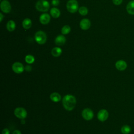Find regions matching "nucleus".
<instances>
[{
	"label": "nucleus",
	"instance_id": "obj_1",
	"mask_svg": "<svg viewBox=\"0 0 134 134\" xmlns=\"http://www.w3.org/2000/svg\"><path fill=\"white\" fill-rule=\"evenodd\" d=\"M76 98L72 95H66L64 96L62 100V104L64 108L69 111L74 109L76 105Z\"/></svg>",
	"mask_w": 134,
	"mask_h": 134
},
{
	"label": "nucleus",
	"instance_id": "obj_2",
	"mask_svg": "<svg viewBox=\"0 0 134 134\" xmlns=\"http://www.w3.org/2000/svg\"><path fill=\"white\" fill-rule=\"evenodd\" d=\"M36 8L40 12H46L50 8V4L46 0H39L36 3Z\"/></svg>",
	"mask_w": 134,
	"mask_h": 134
},
{
	"label": "nucleus",
	"instance_id": "obj_3",
	"mask_svg": "<svg viewBox=\"0 0 134 134\" xmlns=\"http://www.w3.org/2000/svg\"><path fill=\"white\" fill-rule=\"evenodd\" d=\"M35 39L38 43L40 44H44L47 41L46 34L43 31H38L35 35Z\"/></svg>",
	"mask_w": 134,
	"mask_h": 134
},
{
	"label": "nucleus",
	"instance_id": "obj_4",
	"mask_svg": "<svg viewBox=\"0 0 134 134\" xmlns=\"http://www.w3.org/2000/svg\"><path fill=\"white\" fill-rule=\"evenodd\" d=\"M66 8L71 13H74L79 10V4L76 0H69L66 3Z\"/></svg>",
	"mask_w": 134,
	"mask_h": 134
},
{
	"label": "nucleus",
	"instance_id": "obj_5",
	"mask_svg": "<svg viewBox=\"0 0 134 134\" xmlns=\"http://www.w3.org/2000/svg\"><path fill=\"white\" fill-rule=\"evenodd\" d=\"M14 114L16 117L22 119L26 117L27 113L25 108L23 107H17L14 110Z\"/></svg>",
	"mask_w": 134,
	"mask_h": 134
},
{
	"label": "nucleus",
	"instance_id": "obj_6",
	"mask_svg": "<svg viewBox=\"0 0 134 134\" xmlns=\"http://www.w3.org/2000/svg\"><path fill=\"white\" fill-rule=\"evenodd\" d=\"M83 118L86 120H91L94 116V113L90 108H85L83 110L82 113Z\"/></svg>",
	"mask_w": 134,
	"mask_h": 134
},
{
	"label": "nucleus",
	"instance_id": "obj_7",
	"mask_svg": "<svg viewBox=\"0 0 134 134\" xmlns=\"http://www.w3.org/2000/svg\"><path fill=\"white\" fill-rule=\"evenodd\" d=\"M0 7L2 11L5 13H8L11 10V5L7 0H3L1 2Z\"/></svg>",
	"mask_w": 134,
	"mask_h": 134
},
{
	"label": "nucleus",
	"instance_id": "obj_8",
	"mask_svg": "<svg viewBox=\"0 0 134 134\" xmlns=\"http://www.w3.org/2000/svg\"><path fill=\"white\" fill-rule=\"evenodd\" d=\"M12 70L16 73H21L24 70V66L22 63L17 62H15L12 65Z\"/></svg>",
	"mask_w": 134,
	"mask_h": 134
},
{
	"label": "nucleus",
	"instance_id": "obj_9",
	"mask_svg": "<svg viewBox=\"0 0 134 134\" xmlns=\"http://www.w3.org/2000/svg\"><path fill=\"white\" fill-rule=\"evenodd\" d=\"M108 117V113L106 109H101L97 114V118L99 121H104L107 119Z\"/></svg>",
	"mask_w": 134,
	"mask_h": 134
},
{
	"label": "nucleus",
	"instance_id": "obj_10",
	"mask_svg": "<svg viewBox=\"0 0 134 134\" xmlns=\"http://www.w3.org/2000/svg\"><path fill=\"white\" fill-rule=\"evenodd\" d=\"M80 28L84 30H87L91 26V22L89 19L87 18H84L82 19L80 23Z\"/></svg>",
	"mask_w": 134,
	"mask_h": 134
},
{
	"label": "nucleus",
	"instance_id": "obj_11",
	"mask_svg": "<svg viewBox=\"0 0 134 134\" xmlns=\"http://www.w3.org/2000/svg\"><path fill=\"white\" fill-rule=\"evenodd\" d=\"M115 66L116 69L119 71H124L127 67V63L122 60L117 61L115 63Z\"/></svg>",
	"mask_w": 134,
	"mask_h": 134
},
{
	"label": "nucleus",
	"instance_id": "obj_12",
	"mask_svg": "<svg viewBox=\"0 0 134 134\" xmlns=\"http://www.w3.org/2000/svg\"><path fill=\"white\" fill-rule=\"evenodd\" d=\"M39 21L41 24L43 25H46L48 24L50 21V16L49 14L47 13L42 14L39 17Z\"/></svg>",
	"mask_w": 134,
	"mask_h": 134
},
{
	"label": "nucleus",
	"instance_id": "obj_13",
	"mask_svg": "<svg viewBox=\"0 0 134 134\" xmlns=\"http://www.w3.org/2000/svg\"><path fill=\"white\" fill-rule=\"evenodd\" d=\"M65 41H66L65 37L63 35L58 36L54 40V42L55 44L59 46L63 45L65 43Z\"/></svg>",
	"mask_w": 134,
	"mask_h": 134
},
{
	"label": "nucleus",
	"instance_id": "obj_14",
	"mask_svg": "<svg viewBox=\"0 0 134 134\" xmlns=\"http://www.w3.org/2000/svg\"><path fill=\"white\" fill-rule=\"evenodd\" d=\"M126 10L129 14L134 15V0L130 1L126 6Z\"/></svg>",
	"mask_w": 134,
	"mask_h": 134
},
{
	"label": "nucleus",
	"instance_id": "obj_15",
	"mask_svg": "<svg viewBox=\"0 0 134 134\" xmlns=\"http://www.w3.org/2000/svg\"><path fill=\"white\" fill-rule=\"evenodd\" d=\"M23 27L25 29H29L31 25H32V22L30 19L29 18H25L23 21Z\"/></svg>",
	"mask_w": 134,
	"mask_h": 134
},
{
	"label": "nucleus",
	"instance_id": "obj_16",
	"mask_svg": "<svg viewBox=\"0 0 134 134\" xmlns=\"http://www.w3.org/2000/svg\"><path fill=\"white\" fill-rule=\"evenodd\" d=\"M50 98L52 101H53L54 102H58L60 100L61 97V95L59 93L54 92V93H52L50 95Z\"/></svg>",
	"mask_w": 134,
	"mask_h": 134
},
{
	"label": "nucleus",
	"instance_id": "obj_17",
	"mask_svg": "<svg viewBox=\"0 0 134 134\" xmlns=\"http://www.w3.org/2000/svg\"><path fill=\"white\" fill-rule=\"evenodd\" d=\"M50 14L53 18H58L60 15V11L57 8L53 7L50 9Z\"/></svg>",
	"mask_w": 134,
	"mask_h": 134
},
{
	"label": "nucleus",
	"instance_id": "obj_18",
	"mask_svg": "<svg viewBox=\"0 0 134 134\" xmlns=\"http://www.w3.org/2000/svg\"><path fill=\"white\" fill-rule=\"evenodd\" d=\"M6 28L9 31H14L16 28L15 23L12 20H9L6 24Z\"/></svg>",
	"mask_w": 134,
	"mask_h": 134
},
{
	"label": "nucleus",
	"instance_id": "obj_19",
	"mask_svg": "<svg viewBox=\"0 0 134 134\" xmlns=\"http://www.w3.org/2000/svg\"><path fill=\"white\" fill-rule=\"evenodd\" d=\"M62 53V49L59 47H54L51 50V54L54 57H59Z\"/></svg>",
	"mask_w": 134,
	"mask_h": 134
},
{
	"label": "nucleus",
	"instance_id": "obj_20",
	"mask_svg": "<svg viewBox=\"0 0 134 134\" xmlns=\"http://www.w3.org/2000/svg\"><path fill=\"white\" fill-rule=\"evenodd\" d=\"M131 128L128 125H124L121 128V131L123 134H128L131 132Z\"/></svg>",
	"mask_w": 134,
	"mask_h": 134
},
{
	"label": "nucleus",
	"instance_id": "obj_21",
	"mask_svg": "<svg viewBox=\"0 0 134 134\" xmlns=\"http://www.w3.org/2000/svg\"><path fill=\"white\" fill-rule=\"evenodd\" d=\"M71 31V27L69 25L64 26L61 29V33L63 35L68 34Z\"/></svg>",
	"mask_w": 134,
	"mask_h": 134
},
{
	"label": "nucleus",
	"instance_id": "obj_22",
	"mask_svg": "<svg viewBox=\"0 0 134 134\" xmlns=\"http://www.w3.org/2000/svg\"><path fill=\"white\" fill-rule=\"evenodd\" d=\"M79 13L83 16H85L88 13V9L85 6H81L79 8Z\"/></svg>",
	"mask_w": 134,
	"mask_h": 134
},
{
	"label": "nucleus",
	"instance_id": "obj_23",
	"mask_svg": "<svg viewBox=\"0 0 134 134\" xmlns=\"http://www.w3.org/2000/svg\"><path fill=\"white\" fill-rule=\"evenodd\" d=\"M25 61L28 64H31L35 61V58L30 54L27 55L25 57Z\"/></svg>",
	"mask_w": 134,
	"mask_h": 134
},
{
	"label": "nucleus",
	"instance_id": "obj_24",
	"mask_svg": "<svg viewBox=\"0 0 134 134\" xmlns=\"http://www.w3.org/2000/svg\"><path fill=\"white\" fill-rule=\"evenodd\" d=\"M112 1L113 3L116 5H119L122 2V0H112Z\"/></svg>",
	"mask_w": 134,
	"mask_h": 134
},
{
	"label": "nucleus",
	"instance_id": "obj_25",
	"mask_svg": "<svg viewBox=\"0 0 134 134\" xmlns=\"http://www.w3.org/2000/svg\"><path fill=\"white\" fill-rule=\"evenodd\" d=\"M60 3L59 0H52L51 4L53 6H58Z\"/></svg>",
	"mask_w": 134,
	"mask_h": 134
},
{
	"label": "nucleus",
	"instance_id": "obj_26",
	"mask_svg": "<svg viewBox=\"0 0 134 134\" xmlns=\"http://www.w3.org/2000/svg\"><path fill=\"white\" fill-rule=\"evenodd\" d=\"M9 133H10L9 130L7 128H5L2 131V134H9Z\"/></svg>",
	"mask_w": 134,
	"mask_h": 134
},
{
	"label": "nucleus",
	"instance_id": "obj_27",
	"mask_svg": "<svg viewBox=\"0 0 134 134\" xmlns=\"http://www.w3.org/2000/svg\"><path fill=\"white\" fill-rule=\"evenodd\" d=\"M31 69H32V68H31V65H27L25 66V70L28 72L30 71L31 70Z\"/></svg>",
	"mask_w": 134,
	"mask_h": 134
},
{
	"label": "nucleus",
	"instance_id": "obj_28",
	"mask_svg": "<svg viewBox=\"0 0 134 134\" xmlns=\"http://www.w3.org/2000/svg\"><path fill=\"white\" fill-rule=\"evenodd\" d=\"M12 134H21V132L18 130H15L13 132Z\"/></svg>",
	"mask_w": 134,
	"mask_h": 134
},
{
	"label": "nucleus",
	"instance_id": "obj_29",
	"mask_svg": "<svg viewBox=\"0 0 134 134\" xmlns=\"http://www.w3.org/2000/svg\"><path fill=\"white\" fill-rule=\"evenodd\" d=\"M3 18H4V16H3V15L2 14V13H0V21L1 22H2V20H3Z\"/></svg>",
	"mask_w": 134,
	"mask_h": 134
},
{
	"label": "nucleus",
	"instance_id": "obj_30",
	"mask_svg": "<svg viewBox=\"0 0 134 134\" xmlns=\"http://www.w3.org/2000/svg\"><path fill=\"white\" fill-rule=\"evenodd\" d=\"M21 123L22 124H25V121L24 120V119H22L21 120Z\"/></svg>",
	"mask_w": 134,
	"mask_h": 134
}]
</instances>
